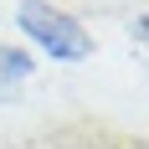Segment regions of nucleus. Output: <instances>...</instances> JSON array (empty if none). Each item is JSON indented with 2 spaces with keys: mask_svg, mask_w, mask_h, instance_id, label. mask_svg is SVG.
Returning <instances> with one entry per match:
<instances>
[{
  "mask_svg": "<svg viewBox=\"0 0 149 149\" xmlns=\"http://www.w3.org/2000/svg\"><path fill=\"white\" fill-rule=\"evenodd\" d=\"M21 31H26L41 52H52L57 62H82V57H93V36L77 26L67 10L46 5V0H21Z\"/></svg>",
  "mask_w": 149,
  "mask_h": 149,
  "instance_id": "obj_1",
  "label": "nucleus"
},
{
  "mask_svg": "<svg viewBox=\"0 0 149 149\" xmlns=\"http://www.w3.org/2000/svg\"><path fill=\"white\" fill-rule=\"evenodd\" d=\"M31 77V57L15 52V46H0V103L21 93V82Z\"/></svg>",
  "mask_w": 149,
  "mask_h": 149,
  "instance_id": "obj_2",
  "label": "nucleus"
}]
</instances>
